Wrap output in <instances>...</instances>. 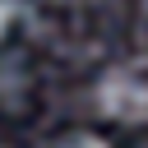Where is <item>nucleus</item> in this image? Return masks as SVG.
<instances>
[{
    "label": "nucleus",
    "instance_id": "obj_1",
    "mask_svg": "<svg viewBox=\"0 0 148 148\" xmlns=\"http://www.w3.org/2000/svg\"><path fill=\"white\" fill-rule=\"evenodd\" d=\"M92 106L111 125H148V74L130 65H106L92 83Z\"/></svg>",
    "mask_w": 148,
    "mask_h": 148
},
{
    "label": "nucleus",
    "instance_id": "obj_2",
    "mask_svg": "<svg viewBox=\"0 0 148 148\" xmlns=\"http://www.w3.org/2000/svg\"><path fill=\"white\" fill-rule=\"evenodd\" d=\"M18 18H23V0H0V42L14 32Z\"/></svg>",
    "mask_w": 148,
    "mask_h": 148
},
{
    "label": "nucleus",
    "instance_id": "obj_3",
    "mask_svg": "<svg viewBox=\"0 0 148 148\" xmlns=\"http://www.w3.org/2000/svg\"><path fill=\"white\" fill-rule=\"evenodd\" d=\"M56 148H111L102 134H69V139H60Z\"/></svg>",
    "mask_w": 148,
    "mask_h": 148
}]
</instances>
